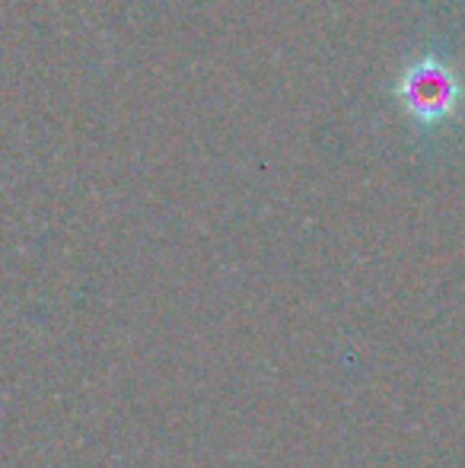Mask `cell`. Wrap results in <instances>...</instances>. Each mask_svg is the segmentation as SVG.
I'll return each mask as SVG.
<instances>
[{
  "label": "cell",
  "mask_w": 465,
  "mask_h": 468,
  "mask_svg": "<svg viewBox=\"0 0 465 468\" xmlns=\"http://www.w3.org/2000/svg\"><path fill=\"white\" fill-rule=\"evenodd\" d=\"M398 93H402L405 109L415 118L437 122V118H447L460 102V80L443 61L428 58V61H417L405 70Z\"/></svg>",
  "instance_id": "cell-1"
}]
</instances>
